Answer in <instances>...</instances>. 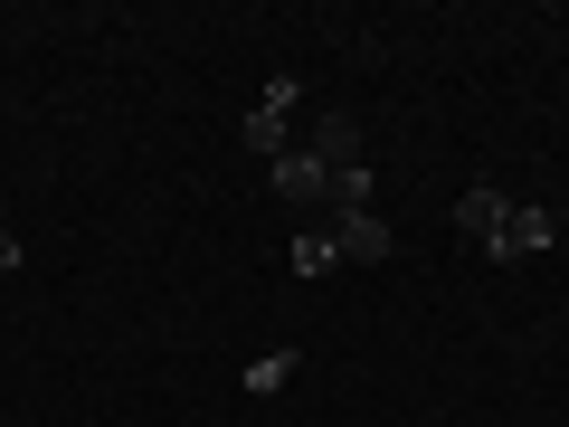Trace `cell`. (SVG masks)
Instances as JSON below:
<instances>
[{
  "instance_id": "obj_5",
  "label": "cell",
  "mask_w": 569,
  "mask_h": 427,
  "mask_svg": "<svg viewBox=\"0 0 569 427\" xmlns=\"http://www.w3.org/2000/svg\"><path fill=\"white\" fill-rule=\"evenodd\" d=\"M550 238H560V219H550V209H503L493 257H550Z\"/></svg>"
},
{
  "instance_id": "obj_4",
  "label": "cell",
  "mask_w": 569,
  "mask_h": 427,
  "mask_svg": "<svg viewBox=\"0 0 569 427\" xmlns=\"http://www.w3.org/2000/svg\"><path fill=\"white\" fill-rule=\"evenodd\" d=\"M305 152L323 162V181H342V171H361V123H351V115H323Z\"/></svg>"
},
{
  "instance_id": "obj_2",
  "label": "cell",
  "mask_w": 569,
  "mask_h": 427,
  "mask_svg": "<svg viewBox=\"0 0 569 427\" xmlns=\"http://www.w3.org/2000/svg\"><path fill=\"white\" fill-rule=\"evenodd\" d=\"M332 247H342V266H389V219L380 209H351V219H332Z\"/></svg>"
},
{
  "instance_id": "obj_7",
  "label": "cell",
  "mask_w": 569,
  "mask_h": 427,
  "mask_svg": "<svg viewBox=\"0 0 569 427\" xmlns=\"http://www.w3.org/2000/svg\"><path fill=\"white\" fill-rule=\"evenodd\" d=\"M284 266H295V276H332V266H342V247H332V228H305V238H295V247H284Z\"/></svg>"
},
{
  "instance_id": "obj_1",
  "label": "cell",
  "mask_w": 569,
  "mask_h": 427,
  "mask_svg": "<svg viewBox=\"0 0 569 427\" xmlns=\"http://www.w3.org/2000/svg\"><path fill=\"white\" fill-rule=\"evenodd\" d=\"M295 105H305V86H295V77H276L257 105H247L238 142H247V152H266V162H276V152H295V142H284V133H295Z\"/></svg>"
},
{
  "instance_id": "obj_6",
  "label": "cell",
  "mask_w": 569,
  "mask_h": 427,
  "mask_svg": "<svg viewBox=\"0 0 569 427\" xmlns=\"http://www.w3.org/2000/svg\"><path fill=\"white\" fill-rule=\"evenodd\" d=\"M266 181H276L284 200H332V181H323V162H313V152H276V162H266Z\"/></svg>"
},
{
  "instance_id": "obj_3",
  "label": "cell",
  "mask_w": 569,
  "mask_h": 427,
  "mask_svg": "<svg viewBox=\"0 0 569 427\" xmlns=\"http://www.w3.org/2000/svg\"><path fill=\"white\" fill-rule=\"evenodd\" d=\"M503 190H493V181H475L466 190V200H456V238H466V247H485V257H493V238H503Z\"/></svg>"
},
{
  "instance_id": "obj_9",
  "label": "cell",
  "mask_w": 569,
  "mask_h": 427,
  "mask_svg": "<svg viewBox=\"0 0 569 427\" xmlns=\"http://www.w3.org/2000/svg\"><path fill=\"white\" fill-rule=\"evenodd\" d=\"M0 266H29V257H20V238H10V228H0Z\"/></svg>"
},
{
  "instance_id": "obj_8",
  "label": "cell",
  "mask_w": 569,
  "mask_h": 427,
  "mask_svg": "<svg viewBox=\"0 0 569 427\" xmlns=\"http://www.w3.org/2000/svg\"><path fill=\"white\" fill-rule=\"evenodd\" d=\"M284 380H295V342H284V351H257V361H247V389H257V399H276Z\"/></svg>"
}]
</instances>
